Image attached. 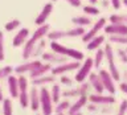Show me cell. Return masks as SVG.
Here are the masks:
<instances>
[{"instance_id":"obj_1","label":"cell","mask_w":127,"mask_h":115,"mask_svg":"<svg viewBox=\"0 0 127 115\" xmlns=\"http://www.w3.org/2000/svg\"><path fill=\"white\" fill-rule=\"evenodd\" d=\"M50 30V27L48 25V24H42V25H38L36 28V30L33 32V34H32V37L25 41L24 44V49H23V58L24 59H29L32 57V52H33V48L34 45L37 44L41 38H44L45 36L48 34V32Z\"/></svg>"},{"instance_id":"obj_2","label":"cell","mask_w":127,"mask_h":115,"mask_svg":"<svg viewBox=\"0 0 127 115\" xmlns=\"http://www.w3.org/2000/svg\"><path fill=\"white\" fill-rule=\"evenodd\" d=\"M103 50H105V59L109 65V73L114 78V81H121V73H119L117 62H115V52L111 46V44H106Z\"/></svg>"},{"instance_id":"obj_3","label":"cell","mask_w":127,"mask_h":115,"mask_svg":"<svg viewBox=\"0 0 127 115\" xmlns=\"http://www.w3.org/2000/svg\"><path fill=\"white\" fill-rule=\"evenodd\" d=\"M40 109L42 110V115H52L53 113V101H52L50 90L45 86L40 89Z\"/></svg>"},{"instance_id":"obj_4","label":"cell","mask_w":127,"mask_h":115,"mask_svg":"<svg viewBox=\"0 0 127 115\" xmlns=\"http://www.w3.org/2000/svg\"><path fill=\"white\" fill-rule=\"evenodd\" d=\"M93 67H94V61H93V58H91V57L86 58L85 61H83L81 65H79L78 69H77V73H75L74 81L78 82V83L86 81V78L89 77V74L91 73Z\"/></svg>"},{"instance_id":"obj_5","label":"cell","mask_w":127,"mask_h":115,"mask_svg":"<svg viewBox=\"0 0 127 115\" xmlns=\"http://www.w3.org/2000/svg\"><path fill=\"white\" fill-rule=\"evenodd\" d=\"M105 25H106V19H105V17L98 19L97 21H95V24L93 25V28H91V29H89V30H86L85 33H83V36L81 37L82 42L86 44V42H89L91 38H94L95 36H98V33L103 29V28H105Z\"/></svg>"},{"instance_id":"obj_6","label":"cell","mask_w":127,"mask_h":115,"mask_svg":"<svg viewBox=\"0 0 127 115\" xmlns=\"http://www.w3.org/2000/svg\"><path fill=\"white\" fill-rule=\"evenodd\" d=\"M79 65H81V62L79 61H73V62H64V63H60V65H56L52 67L50 70V74H53L54 77L56 75H62L65 73H69L71 70H77Z\"/></svg>"},{"instance_id":"obj_7","label":"cell","mask_w":127,"mask_h":115,"mask_svg":"<svg viewBox=\"0 0 127 115\" xmlns=\"http://www.w3.org/2000/svg\"><path fill=\"white\" fill-rule=\"evenodd\" d=\"M98 74H99V77H101V81H102V83H103L105 90H106L109 94L115 95V93H117V87H115L114 78L111 77V74L109 73V70H99Z\"/></svg>"},{"instance_id":"obj_8","label":"cell","mask_w":127,"mask_h":115,"mask_svg":"<svg viewBox=\"0 0 127 115\" xmlns=\"http://www.w3.org/2000/svg\"><path fill=\"white\" fill-rule=\"evenodd\" d=\"M90 103H95V105H114L117 98L115 95H103V94H99V93H94L87 97Z\"/></svg>"},{"instance_id":"obj_9","label":"cell","mask_w":127,"mask_h":115,"mask_svg":"<svg viewBox=\"0 0 127 115\" xmlns=\"http://www.w3.org/2000/svg\"><path fill=\"white\" fill-rule=\"evenodd\" d=\"M41 59L48 62V63H50V65L56 66V65H60V63L66 62L67 57L64 54H58V53H56V52L50 50V52H44L42 56H41Z\"/></svg>"},{"instance_id":"obj_10","label":"cell","mask_w":127,"mask_h":115,"mask_svg":"<svg viewBox=\"0 0 127 115\" xmlns=\"http://www.w3.org/2000/svg\"><path fill=\"white\" fill-rule=\"evenodd\" d=\"M42 61L41 59H28V61L20 63V65H17L13 69V71L17 75H21V74H25V73H29L31 70L36 69L38 65H41Z\"/></svg>"},{"instance_id":"obj_11","label":"cell","mask_w":127,"mask_h":115,"mask_svg":"<svg viewBox=\"0 0 127 115\" xmlns=\"http://www.w3.org/2000/svg\"><path fill=\"white\" fill-rule=\"evenodd\" d=\"M103 30L109 36H127V24H106Z\"/></svg>"},{"instance_id":"obj_12","label":"cell","mask_w":127,"mask_h":115,"mask_svg":"<svg viewBox=\"0 0 127 115\" xmlns=\"http://www.w3.org/2000/svg\"><path fill=\"white\" fill-rule=\"evenodd\" d=\"M52 12H53V3L49 1V3H46L45 5L42 7L41 12H40L38 16L36 17V20H34L36 25L38 27V25H42V24H45V23H46V20H48V17L50 16Z\"/></svg>"},{"instance_id":"obj_13","label":"cell","mask_w":127,"mask_h":115,"mask_svg":"<svg viewBox=\"0 0 127 115\" xmlns=\"http://www.w3.org/2000/svg\"><path fill=\"white\" fill-rule=\"evenodd\" d=\"M87 101H89V99H87V95H79V97L75 99V102L70 105L69 110H67V114L74 115V114L79 113V111L82 110V107H85L87 105Z\"/></svg>"},{"instance_id":"obj_14","label":"cell","mask_w":127,"mask_h":115,"mask_svg":"<svg viewBox=\"0 0 127 115\" xmlns=\"http://www.w3.org/2000/svg\"><path fill=\"white\" fill-rule=\"evenodd\" d=\"M87 78H89L90 86L93 87V90L95 91V93L102 94L103 91H105V87H103V83H102L101 77H99V74H98V73H93V71H91Z\"/></svg>"},{"instance_id":"obj_15","label":"cell","mask_w":127,"mask_h":115,"mask_svg":"<svg viewBox=\"0 0 127 115\" xmlns=\"http://www.w3.org/2000/svg\"><path fill=\"white\" fill-rule=\"evenodd\" d=\"M28 37H29V29H28V28H21V29H20L17 33H16V36L13 37L12 45H13L15 48H20L21 45L25 44Z\"/></svg>"},{"instance_id":"obj_16","label":"cell","mask_w":127,"mask_h":115,"mask_svg":"<svg viewBox=\"0 0 127 115\" xmlns=\"http://www.w3.org/2000/svg\"><path fill=\"white\" fill-rule=\"evenodd\" d=\"M29 107L33 111L40 109V90L37 89V86H33L29 91Z\"/></svg>"},{"instance_id":"obj_17","label":"cell","mask_w":127,"mask_h":115,"mask_svg":"<svg viewBox=\"0 0 127 115\" xmlns=\"http://www.w3.org/2000/svg\"><path fill=\"white\" fill-rule=\"evenodd\" d=\"M52 70V65L48 62H42L41 65H38L36 69L31 70L29 71V77L33 79V78H37V77H41V75H45L46 73H49Z\"/></svg>"},{"instance_id":"obj_18","label":"cell","mask_w":127,"mask_h":115,"mask_svg":"<svg viewBox=\"0 0 127 115\" xmlns=\"http://www.w3.org/2000/svg\"><path fill=\"white\" fill-rule=\"evenodd\" d=\"M7 85H8V90H9L11 98H19L20 90H19V83H17V77L15 75H9L7 78Z\"/></svg>"},{"instance_id":"obj_19","label":"cell","mask_w":127,"mask_h":115,"mask_svg":"<svg viewBox=\"0 0 127 115\" xmlns=\"http://www.w3.org/2000/svg\"><path fill=\"white\" fill-rule=\"evenodd\" d=\"M87 109L93 113H102V114H110L113 111V105H95V103H89Z\"/></svg>"},{"instance_id":"obj_20","label":"cell","mask_w":127,"mask_h":115,"mask_svg":"<svg viewBox=\"0 0 127 115\" xmlns=\"http://www.w3.org/2000/svg\"><path fill=\"white\" fill-rule=\"evenodd\" d=\"M54 82V75L53 74H45V75H41V77H37V78H33L32 79V85L33 86H45L48 83H53Z\"/></svg>"},{"instance_id":"obj_21","label":"cell","mask_w":127,"mask_h":115,"mask_svg":"<svg viewBox=\"0 0 127 115\" xmlns=\"http://www.w3.org/2000/svg\"><path fill=\"white\" fill-rule=\"evenodd\" d=\"M46 37L49 38L50 41H60V40L67 37V30H64V29L49 30V32H48V34H46Z\"/></svg>"},{"instance_id":"obj_22","label":"cell","mask_w":127,"mask_h":115,"mask_svg":"<svg viewBox=\"0 0 127 115\" xmlns=\"http://www.w3.org/2000/svg\"><path fill=\"white\" fill-rule=\"evenodd\" d=\"M65 56L67 58H71V59H74V61H79V62H81L82 59H85V54H83L81 50L73 49V48H66Z\"/></svg>"},{"instance_id":"obj_23","label":"cell","mask_w":127,"mask_h":115,"mask_svg":"<svg viewBox=\"0 0 127 115\" xmlns=\"http://www.w3.org/2000/svg\"><path fill=\"white\" fill-rule=\"evenodd\" d=\"M103 42H105V36H95L94 38H91L87 44V50L93 52L95 49H98V48H101L103 45Z\"/></svg>"},{"instance_id":"obj_24","label":"cell","mask_w":127,"mask_h":115,"mask_svg":"<svg viewBox=\"0 0 127 115\" xmlns=\"http://www.w3.org/2000/svg\"><path fill=\"white\" fill-rule=\"evenodd\" d=\"M71 23L74 24V25H77V27H87V25H90L91 24V19L87 15L85 16H75V17H71Z\"/></svg>"},{"instance_id":"obj_25","label":"cell","mask_w":127,"mask_h":115,"mask_svg":"<svg viewBox=\"0 0 127 115\" xmlns=\"http://www.w3.org/2000/svg\"><path fill=\"white\" fill-rule=\"evenodd\" d=\"M45 46H46V41H45L44 38H41V40H40V41L34 45L31 58H38V57H41L42 53H44V48H45Z\"/></svg>"},{"instance_id":"obj_26","label":"cell","mask_w":127,"mask_h":115,"mask_svg":"<svg viewBox=\"0 0 127 115\" xmlns=\"http://www.w3.org/2000/svg\"><path fill=\"white\" fill-rule=\"evenodd\" d=\"M50 95H52V101L53 103H58L60 99L62 97V91H61V86L58 83H53L52 86V90H50Z\"/></svg>"},{"instance_id":"obj_27","label":"cell","mask_w":127,"mask_h":115,"mask_svg":"<svg viewBox=\"0 0 127 115\" xmlns=\"http://www.w3.org/2000/svg\"><path fill=\"white\" fill-rule=\"evenodd\" d=\"M103 59H105V50H103V49H99V48H98L97 52H95L94 58H93V61H94V67H95V69H101Z\"/></svg>"},{"instance_id":"obj_28","label":"cell","mask_w":127,"mask_h":115,"mask_svg":"<svg viewBox=\"0 0 127 115\" xmlns=\"http://www.w3.org/2000/svg\"><path fill=\"white\" fill-rule=\"evenodd\" d=\"M71 103L67 101V99H64V101H60L58 103H56V107H54V113L56 114H64L65 111L69 110Z\"/></svg>"},{"instance_id":"obj_29","label":"cell","mask_w":127,"mask_h":115,"mask_svg":"<svg viewBox=\"0 0 127 115\" xmlns=\"http://www.w3.org/2000/svg\"><path fill=\"white\" fill-rule=\"evenodd\" d=\"M85 28L83 27H77L75 25L74 28H70L67 30V37H82L83 33H85Z\"/></svg>"},{"instance_id":"obj_30","label":"cell","mask_w":127,"mask_h":115,"mask_svg":"<svg viewBox=\"0 0 127 115\" xmlns=\"http://www.w3.org/2000/svg\"><path fill=\"white\" fill-rule=\"evenodd\" d=\"M66 48L67 46L60 44L58 41H50V49L53 50V52H56V53H58V54H64V56H65Z\"/></svg>"},{"instance_id":"obj_31","label":"cell","mask_w":127,"mask_h":115,"mask_svg":"<svg viewBox=\"0 0 127 115\" xmlns=\"http://www.w3.org/2000/svg\"><path fill=\"white\" fill-rule=\"evenodd\" d=\"M19 103L23 109L29 107V93L28 91H23V93L19 94Z\"/></svg>"},{"instance_id":"obj_32","label":"cell","mask_w":127,"mask_h":115,"mask_svg":"<svg viewBox=\"0 0 127 115\" xmlns=\"http://www.w3.org/2000/svg\"><path fill=\"white\" fill-rule=\"evenodd\" d=\"M110 23L113 24H127V16L126 15H117V13H113L109 17Z\"/></svg>"},{"instance_id":"obj_33","label":"cell","mask_w":127,"mask_h":115,"mask_svg":"<svg viewBox=\"0 0 127 115\" xmlns=\"http://www.w3.org/2000/svg\"><path fill=\"white\" fill-rule=\"evenodd\" d=\"M82 9H83V13L87 15V16H98L99 15V8H97L95 5H93V4L85 5Z\"/></svg>"},{"instance_id":"obj_34","label":"cell","mask_w":127,"mask_h":115,"mask_svg":"<svg viewBox=\"0 0 127 115\" xmlns=\"http://www.w3.org/2000/svg\"><path fill=\"white\" fill-rule=\"evenodd\" d=\"M12 111H13V107H12V101L11 99H3V114L4 115H12Z\"/></svg>"},{"instance_id":"obj_35","label":"cell","mask_w":127,"mask_h":115,"mask_svg":"<svg viewBox=\"0 0 127 115\" xmlns=\"http://www.w3.org/2000/svg\"><path fill=\"white\" fill-rule=\"evenodd\" d=\"M20 25H21L20 20L13 19V20H11V21H8V23L5 24L4 29H5L7 32H12V30H15V29H17V28H20Z\"/></svg>"},{"instance_id":"obj_36","label":"cell","mask_w":127,"mask_h":115,"mask_svg":"<svg viewBox=\"0 0 127 115\" xmlns=\"http://www.w3.org/2000/svg\"><path fill=\"white\" fill-rule=\"evenodd\" d=\"M17 83H19L20 93H23V91H28V79L24 77V74H21V75H19V77H17Z\"/></svg>"},{"instance_id":"obj_37","label":"cell","mask_w":127,"mask_h":115,"mask_svg":"<svg viewBox=\"0 0 127 115\" xmlns=\"http://www.w3.org/2000/svg\"><path fill=\"white\" fill-rule=\"evenodd\" d=\"M79 90L78 87H75V89H70V90H64L62 91V97L64 98H75V97H79Z\"/></svg>"},{"instance_id":"obj_38","label":"cell","mask_w":127,"mask_h":115,"mask_svg":"<svg viewBox=\"0 0 127 115\" xmlns=\"http://www.w3.org/2000/svg\"><path fill=\"white\" fill-rule=\"evenodd\" d=\"M13 69L15 67H12V66H4L0 69V81L1 79H7L9 75L13 73Z\"/></svg>"},{"instance_id":"obj_39","label":"cell","mask_w":127,"mask_h":115,"mask_svg":"<svg viewBox=\"0 0 127 115\" xmlns=\"http://www.w3.org/2000/svg\"><path fill=\"white\" fill-rule=\"evenodd\" d=\"M110 42L119 44V45H127V36H110Z\"/></svg>"},{"instance_id":"obj_40","label":"cell","mask_w":127,"mask_h":115,"mask_svg":"<svg viewBox=\"0 0 127 115\" xmlns=\"http://www.w3.org/2000/svg\"><path fill=\"white\" fill-rule=\"evenodd\" d=\"M5 58V52H4V33L0 30V62Z\"/></svg>"},{"instance_id":"obj_41","label":"cell","mask_w":127,"mask_h":115,"mask_svg":"<svg viewBox=\"0 0 127 115\" xmlns=\"http://www.w3.org/2000/svg\"><path fill=\"white\" fill-rule=\"evenodd\" d=\"M126 114H127V99H123L121 102V105H119L117 115H126Z\"/></svg>"},{"instance_id":"obj_42","label":"cell","mask_w":127,"mask_h":115,"mask_svg":"<svg viewBox=\"0 0 127 115\" xmlns=\"http://www.w3.org/2000/svg\"><path fill=\"white\" fill-rule=\"evenodd\" d=\"M117 57L121 59L123 63H127V52H126V49H118L117 50Z\"/></svg>"},{"instance_id":"obj_43","label":"cell","mask_w":127,"mask_h":115,"mask_svg":"<svg viewBox=\"0 0 127 115\" xmlns=\"http://www.w3.org/2000/svg\"><path fill=\"white\" fill-rule=\"evenodd\" d=\"M60 83H61V85H65V86H71L73 85V79L62 74L61 78H60Z\"/></svg>"},{"instance_id":"obj_44","label":"cell","mask_w":127,"mask_h":115,"mask_svg":"<svg viewBox=\"0 0 127 115\" xmlns=\"http://www.w3.org/2000/svg\"><path fill=\"white\" fill-rule=\"evenodd\" d=\"M110 3H111V5H113L114 9H119L121 8V4H122V0H110Z\"/></svg>"},{"instance_id":"obj_45","label":"cell","mask_w":127,"mask_h":115,"mask_svg":"<svg viewBox=\"0 0 127 115\" xmlns=\"http://www.w3.org/2000/svg\"><path fill=\"white\" fill-rule=\"evenodd\" d=\"M119 89H121L125 94H127V82H126V81H125V82H122L121 85H119Z\"/></svg>"},{"instance_id":"obj_46","label":"cell","mask_w":127,"mask_h":115,"mask_svg":"<svg viewBox=\"0 0 127 115\" xmlns=\"http://www.w3.org/2000/svg\"><path fill=\"white\" fill-rule=\"evenodd\" d=\"M66 1L69 3L71 7H79V5H81V3H78V1H74V0H66Z\"/></svg>"},{"instance_id":"obj_47","label":"cell","mask_w":127,"mask_h":115,"mask_svg":"<svg viewBox=\"0 0 127 115\" xmlns=\"http://www.w3.org/2000/svg\"><path fill=\"white\" fill-rule=\"evenodd\" d=\"M4 99V95H3V90H1V86H0V102H3Z\"/></svg>"},{"instance_id":"obj_48","label":"cell","mask_w":127,"mask_h":115,"mask_svg":"<svg viewBox=\"0 0 127 115\" xmlns=\"http://www.w3.org/2000/svg\"><path fill=\"white\" fill-rule=\"evenodd\" d=\"M89 1H90V4H93V5H95V4L98 3V0H89Z\"/></svg>"},{"instance_id":"obj_49","label":"cell","mask_w":127,"mask_h":115,"mask_svg":"<svg viewBox=\"0 0 127 115\" xmlns=\"http://www.w3.org/2000/svg\"><path fill=\"white\" fill-rule=\"evenodd\" d=\"M123 4H125V5L127 7V0H123Z\"/></svg>"},{"instance_id":"obj_50","label":"cell","mask_w":127,"mask_h":115,"mask_svg":"<svg viewBox=\"0 0 127 115\" xmlns=\"http://www.w3.org/2000/svg\"><path fill=\"white\" fill-rule=\"evenodd\" d=\"M74 115H83V114L81 113V111H79V113H77V114H74Z\"/></svg>"},{"instance_id":"obj_51","label":"cell","mask_w":127,"mask_h":115,"mask_svg":"<svg viewBox=\"0 0 127 115\" xmlns=\"http://www.w3.org/2000/svg\"><path fill=\"white\" fill-rule=\"evenodd\" d=\"M74 1H78V3H81V0H74Z\"/></svg>"},{"instance_id":"obj_52","label":"cell","mask_w":127,"mask_h":115,"mask_svg":"<svg viewBox=\"0 0 127 115\" xmlns=\"http://www.w3.org/2000/svg\"><path fill=\"white\" fill-rule=\"evenodd\" d=\"M50 1H57V0H50Z\"/></svg>"},{"instance_id":"obj_53","label":"cell","mask_w":127,"mask_h":115,"mask_svg":"<svg viewBox=\"0 0 127 115\" xmlns=\"http://www.w3.org/2000/svg\"><path fill=\"white\" fill-rule=\"evenodd\" d=\"M56 115H64V114H56Z\"/></svg>"},{"instance_id":"obj_54","label":"cell","mask_w":127,"mask_h":115,"mask_svg":"<svg viewBox=\"0 0 127 115\" xmlns=\"http://www.w3.org/2000/svg\"><path fill=\"white\" fill-rule=\"evenodd\" d=\"M126 52H127V48H126Z\"/></svg>"},{"instance_id":"obj_55","label":"cell","mask_w":127,"mask_h":115,"mask_svg":"<svg viewBox=\"0 0 127 115\" xmlns=\"http://www.w3.org/2000/svg\"><path fill=\"white\" fill-rule=\"evenodd\" d=\"M37 115H40V114H37Z\"/></svg>"}]
</instances>
